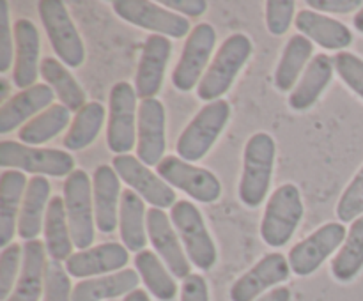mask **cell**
<instances>
[{"mask_svg":"<svg viewBox=\"0 0 363 301\" xmlns=\"http://www.w3.org/2000/svg\"><path fill=\"white\" fill-rule=\"evenodd\" d=\"M275 140L269 133H255L248 138L243 152V172L240 181V200L254 209L264 202L269 191L275 165Z\"/></svg>","mask_w":363,"mask_h":301,"instance_id":"obj_1","label":"cell"},{"mask_svg":"<svg viewBox=\"0 0 363 301\" xmlns=\"http://www.w3.org/2000/svg\"><path fill=\"white\" fill-rule=\"evenodd\" d=\"M252 41L247 34L229 35L218 48L213 62L206 69L201 84L197 87V96L202 101H216L230 89L238 73L243 69L252 55Z\"/></svg>","mask_w":363,"mask_h":301,"instance_id":"obj_2","label":"cell"},{"mask_svg":"<svg viewBox=\"0 0 363 301\" xmlns=\"http://www.w3.org/2000/svg\"><path fill=\"white\" fill-rule=\"evenodd\" d=\"M230 119V105L225 99H216L202 106L179 135L176 151L188 163L199 161L215 145Z\"/></svg>","mask_w":363,"mask_h":301,"instance_id":"obj_3","label":"cell"},{"mask_svg":"<svg viewBox=\"0 0 363 301\" xmlns=\"http://www.w3.org/2000/svg\"><path fill=\"white\" fill-rule=\"evenodd\" d=\"M303 218V202L296 184L277 188L266 204L261 222V237L268 246L280 248L289 243Z\"/></svg>","mask_w":363,"mask_h":301,"instance_id":"obj_4","label":"cell"},{"mask_svg":"<svg viewBox=\"0 0 363 301\" xmlns=\"http://www.w3.org/2000/svg\"><path fill=\"white\" fill-rule=\"evenodd\" d=\"M0 166L9 170L64 177L73 174L74 158L67 151L52 147H30L13 140L0 142Z\"/></svg>","mask_w":363,"mask_h":301,"instance_id":"obj_5","label":"cell"},{"mask_svg":"<svg viewBox=\"0 0 363 301\" xmlns=\"http://www.w3.org/2000/svg\"><path fill=\"white\" fill-rule=\"evenodd\" d=\"M170 222L191 264L202 271L211 269L216 264V246L195 204L190 200H177L170 209Z\"/></svg>","mask_w":363,"mask_h":301,"instance_id":"obj_6","label":"cell"},{"mask_svg":"<svg viewBox=\"0 0 363 301\" xmlns=\"http://www.w3.org/2000/svg\"><path fill=\"white\" fill-rule=\"evenodd\" d=\"M64 204L71 239L78 250H87L94 241V200L92 183L85 170L77 169L64 181Z\"/></svg>","mask_w":363,"mask_h":301,"instance_id":"obj_7","label":"cell"},{"mask_svg":"<svg viewBox=\"0 0 363 301\" xmlns=\"http://www.w3.org/2000/svg\"><path fill=\"white\" fill-rule=\"evenodd\" d=\"M137 91L128 81H119L110 91L106 145L117 156L130 154L137 144Z\"/></svg>","mask_w":363,"mask_h":301,"instance_id":"obj_8","label":"cell"},{"mask_svg":"<svg viewBox=\"0 0 363 301\" xmlns=\"http://www.w3.org/2000/svg\"><path fill=\"white\" fill-rule=\"evenodd\" d=\"M39 18L45 25L53 52L64 66L80 67L85 60V48L77 27L71 21L66 6L60 0H41L38 4Z\"/></svg>","mask_w":363,"mask_h":301,"instance_id":"obj_9","label":"cell"},{"mask_svg":"<svg viewBox=\"0 0 363 301\" xmlns=\"http://www.w3.org/2000/svg\"><path fill=\"white\" fill-rule=\"evenodd\" d=\"M113 13L135 27L145 28L158 35L183 39L190 35V21L181 14L149 0H113Z\"/></svg>","mask_w":363,"mask_h":301,"instance_id":"obj_10","label":"cell"},{"mask_svg":"<svg viewBox=\"0 0 363 301\" xmlns=\"http://www.w3.org/2000/svg\"><path fill=\"white\" fill-rule=\"evenodd\" d=\"M216 42V32L213 25L199 23L190 32L184 42L183 53L172 73V84L177 91L188 92L199 87L204 69L209 64ZM209 67V66H208Z\"/></svg>","mask_w":363,"mask_h":301,"instance_id":"obj_11","label":"cell"},{"mask_svg":"<svg viewBox=\"0 0 363 301\" xmlns=\"http://www.w3.org/2000/svg\"><path fill=\"white\" fill-rule=\"evenodd\" d=\"M347 230L344 223L330 222L315 229L311 236L305 237L289 250L291 271L298 276H308L321 268L323 262L346 241Z\"/></svg>","mask_w":363,"mask_h":301,"instance_id":"obj_12","label":"cell"},{"mask_svg":"<svg viewBox=\"0 0 363 301\" xmlns=\"http://www.w3.org/2000/svg\"><path fill=\"white\" fill-rule=\"evenodd\" d=\"M156 172L167 184L204 204L216 202L222 195V184L215 174L191 165L177 156H165L156 166Z\"/></svg>","mask_w":363,"mask_h":301,"instance_id":"obj_13","label":"cell"},{"mask_svg":"<svg viewBox=\"0 0 363 301\" xmlns=\"http://www.w3.org/2000/svg\"><path fill=\"white\" fill-rule=\"evenodd\" d=\"M117 176L135 191L140 195L152 208L165 209L176 204V193L172 186L167 184L162 177L156 176L147 165L140 161L137 156L119 154L112 161Z\"/></svg>","mask_w":363,"mask_h":301,"instance_id":"obj_14","label":"cell"},{"mask_svg":"<svg viewBox=\"0 0 363 301\" xmlns=\"http://www.w3.org/2000/svg\"><path fill=\"white\" fill-rule=\"evenodd\" d=\"M147 237L176 278L184 280L191 275L190 259L184 255V246L163 209L151 208L147 211Z\"/></svg>","mask_w":363,"mask_h":301,"instance_id":"obj_15","label":"cell"},{"mask_svg":"<svg viewBox=\"0 0 363 301\" xmlns=\"http://www.w3.org/2000/svg\"><path fill=\"white\" fill-rule=\"evenodd\" d=\"M165 154V106L158 98L142 99L137 120V158L158 166Z\"/></svg>","mask_w":363,"mask_h":301,"instance_id":"obj_16","label":"cell"},{"mask_svg":"<svg viewBox=\"0 0 363 301\" xmlns=\"http://www.w3.org/2000/svg\"><path fill=\"white\" fill-rule=\"evenodd\" d=\"M289 261L279 251L264 255L252 269L241 275L230 287V301H257L269 287L282 283L289 278Z\"/></svg>","mask_w":363,"mask_h":301,"instance_id":"obj_17","label":"cell"},{"mask_svg":"<svg viewBox=\"0 0 363 301\" xmlns=\"http://www.w3.org/2000/svg\"><path fill=\"white\" fill-rule=\"evenodd\" d=\"M170 55H172V45L169 38L151 34L145 39L137 74H135V91L138 98L149 99L158 94Z\"/></svg>","mask_w":363,"mask_h":301,"instance_id":"obj_18","label":"cell"},{"mask_svg":"<svg viewBox=\"0 0 363 301\" xmlns=\"http://www.w3.org/2000/svg\"><path fill=\"white\" fill-rule=\"evenodd\" d=\"M128 259L130 251L124 244L101 243L71 255L66 261V271L74 278H91V276L113 273L117 269L123 271L124 266L128 264Z\"/></svg>","mask_w":363,"mask_h":301,"instance_id":"obj_19","label":"cell"},{"mask_svg":"<svg viewBox=\"0 0 363 301\" xmlns=\"http://www.w3.org/2000/svg\"><path fill=\"white\" fill-rule=\"evenodd\" d=\"M14 46H16V60H14L13 80L18 89L25 91L34 87L41 73V62H39L41 41L34 21L27 18L14 21Z\"/></svg>","mask_w":363,"mask_h":301,"instance_id":"obj_20","label":"cell"},{"mask_svg":"<svg viewBox=\"0 0 363 301\" xmlns=\"http://www.w3.org/2000/svg\"><path fill=\"white\" fill-rule=\"evenodd\" d=\"M121 177L110 165H99L92 176V200H94L96 227L99 232L110 234L119 223Z\"/></svg>","mask_w":363,"mask_h":301,"instance_id":"obj_21","label":"cell"},{"mask_svg":"<svg viewBox=\"0 0 363 301\" xmlns=\"http://www.w3.org/2000/svg\"><path fill=\"white\" fill-rule=\"evenodd\" d=\"M55 92L48 84H35L34 87L20 91L7 99L0 108V133L6 135L23 124L28 117L45 112L52 106Z\"/></svg>","mask_w":363,"mask_h":301,"instance_id":"obj_22","label":"cell"},{"mask_svg":"<svg viewBox=\"0 0 363 301\" xmlns=\"http://www.w3.org/2000/svg\"><path fill=\"white\" fill-rule=\"evenodd\" d=\"M46 248L41 241H25L23 262L18 282L7 301H39L45 293Z\"/></svg>","mask_w":363,"mask_h":301,"instance_id":"obj_23","label":"cell"},{"mask_svg":"<svg viewBox=\"0 0 363 301\" xmlns=\"http://www.w3.org/2000/svg\"><path fill=\"white\" fill-rule=\"evenodd\" d=\"M294 25L301 35L318 42L325 50H344L353 42V34L346 25L318 11H300Z\"/></svg>","mask_w":363,"mask_h":301,"instance_id":"obj_24","label":"cell"},{"mask_svg":"<svg viewBox=\"0 0 363 301\" xmlns=\"http://www.w3.org/2000/svg\"><path fill=\"white\" fill-rule=\"evenodd\" d=\"M333 69H335V64L333 59L326 53H319L314 59L308 62V66L305 67L303 74L298 80L296 87L291 91L289 94V106L296 112H305V110L312 108L315 101L319 99V96L325 92V89L328 87L330 81L333 78Z\"/></svg>","mask_w":363,"mask_h":301,"instance_id":"obj_25","label":"cell"},{"mask_svg":"<svg viewBox=\"0 0 363 301\" xmlns=\"http://www.w3.org/2000/svg\"><path fill=\"white\" fill-rule=\"evenodd\" d=\"M28 181L21 170H4L0 174V246H9L18 229L21 202Z\"/></svg>","mask_w":363,"mask_h":301,"instance_id":"obj_26","label":"cell"},{"mask_svg":"<svg viewBox=\"0 0 363 301\" xmlns=\"http://www.w3.org/2000/svg\"><path fill=\"white\" fill-rule=\"evenodd\" d=\"M50 204V183L43 176H35L28 181L20 216H18V236L25 241H34L45 227L46 209Z\"/></svg>","mask_w":363,"mask_h":301,"instance_id":"obj_27","label":"cell"},{"mask_svg":"<svg viewBox=\"0 0 363 301\" xmlns=\"http://www.w3.org/2000/svg\"><path fill=\"white\" fill-rule=\"evenodd\" d=\"M121 239L128 251L145 250L147 244V212H145L144 198L133 190H124L121 195L119 208Z\"/></svg>","mask_w":363,"mask_h":301,"instance_id":"obj_28","label":"cell"},{"mask_svg":"<svg viewBox=\"0 0 363 301\" xmlns=\"http://www.w3.org/2000/svg\"><path fill=\"white\" fill-rule=\"evenodd\" d=\"M138 271L135 269H123L112 275L99 276V278L82 280L73 289V301H103L112 297L128 296L137 289Z\"/></svg>","mask_w":363,"mask_h":301,"instance_id":"obj_29","label":"cell"},{"mask_svg":"<svg viewBox=\"0 0 363 301\" xmlns=\"http://www.w3.org/2000/svg\"><path fill=\"white\" fill-rule=\"evenodd\" d=\"M73 239H71L69 223H67L66 204L64 197L50 198L48 209L45 216V248L46 254L52 257V261L62 262L71 257L73 250Z\"/></svg>","mask_w":363,"mask_h":301,"instance_id":"obj_30","label":"cell"},{"mask_svg":"<svg viewBox=\"0 0 363 301\" xmlns=\"http://www.w3.org/2000/svg\"><path fill=\"white\" fill-rule=\"evenodd\" d=\"M312 52L314 45L305 35L296 34L287 41L275 69V87L280 92H289L296 87L298 76L308 66V60L314 59Z\"/></svg>","mask_w":363,"mask_h":301,"instance_id":"obj_31","label":"cell"},{"mask_svg":"<svg viewBox=\"0 0 363 301\" xmlns=\"http://www.w3.org/2000/svg\"><path fill=\"white\" fill-rule=\"evenodd\" d=\"M41 76L53 89L55 96L60 99V105L66 106L69 112H80L87 105L84 89L80 87L77 78L69 73V69L57 59L53 57L43 59Z\"/></svg>","mask_w":363,"mask_h":301,"instance_id":"obj_32","label":"cell"},{"mask_svg":"<svg viewBox=\"0 0 363 301\" xmlns=\"http://www.w3.org/2000/svg\"><path fill=\"white\" fill-rule=\"evenodd\" d=\"M69 117L71 112L66 106L60 103L52 105L45 112L35 115L34 119L25 123L18 131V138L21 140V144L30 145V147L45 144L66 130V126L69 124Z\"/></svg>","mask_w":363,"mask_h":301,"instance_id":"obj_33","label":"cell"},{"mask_svg":"<svg viewBox=\"0 0 363 301\" xmlns=\"http://www.w3.org/2000/svg\"><path fill=\"white\" fill-rule=\"evenodd\" d=\"M363 268V216L354 220L347 230L346 241L332 261V275L337 282L347 283Z\"/></svg>","mask_w":363,"mask_h":301,"instance_id":"obj_34","label":"cell"},{"mask_svg":"<svg viewBox=\"0 0 363 301\" xmlns=\"http://www.w3.org/2000/svg\"><path fill=\"white\" fill-rule=\"evenodd\" d=\"M135 268L144 280L149 293L160 301H172L177 294V283L170 276L158 255L151 250H142L135 255Z\"/></svg>","mask_w":363,"mask_h":301,"instance_id":"obj_35","label":"cell"},{"mask_svg":"<svg viewBox=\"0 0 363 301\" xmlns=\"http://www.w3.org/2000/svg\"><path fill=\"white\" fill-rule=\"evenodd\" d=\"M105 124V106L98 101H91L77 112L69 131L64 137L62 144L67 151H82L89 147L101 131Z\"/></svg>","mask_w":363,"mask_h":301,"instance_id":"obj_36","label":"cell"},{"mask_svg":"<svg viewBox=\"0 0 363 301\" xmlns=\"http://www.w3.org/2000/svg\"><path fill=\"white\" fill-rule=\"evenodd\" d=\"M23 262V246L11 243L0 254V300L7 301L18 282Z\"/></svg>","mask_w":363,"mask_h":301,"instance_id":"obj_37","label":"cell"},{"mask_svg":"<svg viewBox=\"0 0 363 301\" xmlns=\"http://www.w3.org/2000/svg\"><path fill=\"white\" fill-rule=\"evenodd\" d=\"M335 212L339 216L340 223H353L354 220L363 216V165L357 172V176L351 179V183L347 184L344 193L340 195Z\"/></svg>","mask_w":363,"mask_h":301,"instance_id":"obj_38","label":"cell"},{"mask_svg":"<svg viewBox=\"0 0 363 301\" xmlns=\"http://www.w3.org/2000/svg\"><path fill=\"white\" fill-rule=\"evenodd\" d=\"M43 301H73L69 275L60 262L50 261L46 266Z\"/></svg>","mask_w":363,"mask_h":301,"instance_id":"obj_39","label":"cell"},{"mask_svg":"<svg viewBox=\"0 0 363 301\" xmlns=\"http://www.w3.org/2000/svg\"><path fill=\"white\" fill-rule=\"evenodd\" d=\"M340 80L363 99V60L351 52H339L333 57Z\"/></svg>","mask_w":363,"mask_h":301,"instance_id":"obj_40","label":"cell"},{"mask_svg":"<svg viewBox=\"0 0 363 301\" xmlns=\"http://www.w3.org/2000/svg\"><path fill=\"white\" fill-rule=\"evenodd\" d=\"M296 2L293 0H268L266 2V27L273 35H284L294 18Z\"/></svg>","mask_w":363,"mask_h":301,"instance_id":"obj_41","label":"cell"},{"mask_svg":"<svg viewBox=\"0 0 363 301\" xmlns=\"http://www.w3.org/2000/svg\"><path fill=\"white\" fill-rule=\"evenodd\" d=\"M13 62V34H11L9 4L0 2V71L6 73Z\"/></svg>","mask_w":363,"mask_h":301,"instance_id":"obj_42","label":"cell"},{"mask_svg":"<svg viewBox=\"0 0 363 301\" xmlns=\"http://www.w3.org/2000/svg\"><path fill=\"white\" fill-rule=\"evenodd\" d=\"M307 6L312 11H318V13H332V14H346L351 11L363 7L362 0H308Z\"/></svg>","mask_w":363,"mask_h":301,"instance_id":"obj_43","label":"cell"},{"mask_svg":"<svg viewBox=\"0 0 363 301\" xmlns=\"http://www.w3.org/2000/svg\"><path fill=\"white\" fill-rule=\"evenodd\" d=\"M181 301H209V289L204 276L190 275L183 280Z\"/></svg>","mask_w":363,"mask_h":301,"instance_id":"obj_44","label":"cell"},{"mask_svg":"<svg viewBox=\"0 0 363 301\" xmlns=\"http://www.w3.org/2000/svg\"><path fill=\"white\" fill-rule=\"evenodd\" d=\"M160 4L167 9L177 11L181 16H202L208 9L206 0H162Z\"/></svg>","mask_w":363,"mask_h":301,"instance_id":"obj_45","label":"cell"},{"mask_svg":"<svg viewBox=\"0 0 363 301\" xmlns=\"http://www.w3.org/2000/svg\"><path fill=\"white\" fill-rule=\"evenodd\" d=\"M257 301H291V290L287 287H275L269 293L262 294Z\"/></svg>","mask_w":363,"mask_h":301,"instance_id":"obj_46","label":"cell"},{"mask_svg":"<svg viewBox=\"0 0 363 301\" xmlns=\"http://www.w3.org/2000/svg\"><path fill=\"white\" fill-rule=\"evenodd\" d=\"M123 301H151L149 294L142 289H135L133 293H130L128 296H124Z\"/></svg>","mask_w":363,"mask_h":301,"instance_id":"obj_47","label":"cell"},{"mask_svg":"<svg viewBox=\"0 0 363 301\" xmlns=\"http://www.w3.org/2000/svg\"><path fill=\"white\" fill-rule=\"evenodd\" d=\"M353 23H354V28H357L358 32H362V34H363V7L360 11H358L357 14H354Z\"/></svg>","mask_w":363,"mask_h":301,"instance_id":"obj_48","label":"cell"},{"mask_svg":"<svg viewBox=\"0 0 363 301\" xmlns=\"http://www.w3.org/2000/svg\"><path fill=\"white\" fill-rule=\"evenodd\" d=\"M0 85H2V91H0V98H7V94H9V84H7L6 78H2L0 80Z\"/></svg>","mask_w":363,"mask_h":301,"instance_id":"obj_49","label":"cell"}]
</instances>
